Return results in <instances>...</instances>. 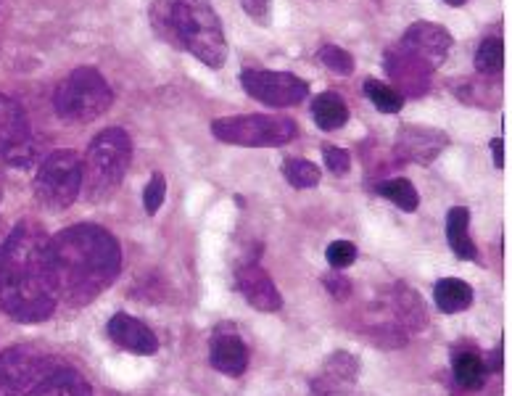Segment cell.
Instances as JSON below:
<instances>
[{
  "label": "cell",
  "mask_w": 512,
  "mask_h": 396,
  "mask_svg": "<svg viewBox=\"0 0 512 396\" xmlns=\"http://www.w3.org/2000/svg\"><path fill=\"white\" fill-rule=\"evenodd\" d=\"M59 304L51 238L35 222L8 233L0 254V309L19 323H43Z\"/></svg>",
  "instance_id": "1"
},
{
  "label": "cell",
  "mask_w": 512,
  "mask_h": 396,
  "mask_svg": "<svg viewBox=\"0 0 512 396\" xmlns=\"http://www.w3.org/2000/svg\"><path fill=\"white\" fill-rule=\"evenodd\" d=\"M51 259L59 299L72 307H88L119 278L122 249L109 230L98 225H72L51 238Z\"/></svg>",
  "instance_id": "2"
},
{
  "label": "cell",
  "mask_w": 512,
  "mask_h": 396,
  "mask_svg": "<svg viewBox=\"0 0 512 396\" xmlns=\"http://www.w3.org/2000/svg\"><path fill=\"white\" fill-rule=\"evenodd\" d=\"M151 22L169 45L188 51L209 69L225 64V30L209 0H156Z\"/></svg>",
  "instance_id": "3"
},
{
  "label": "cell",
  "mask_w": 512,
  "mask_h": 396,
  "mask_svg": "<svg viewBox=\"0 0 512 396\" xmlns=\"http://www.w3.org/2000/svg\"><path fill=\"white\" fill-rule=\"evenodd\" d=\"M132 162V140L125 130L109 127L98 132L82 159V196L106 201L117 193Z\"/></svg>",
  "instance_id": "4"
},
{
  "label": "cell",
  "mask_w": 512,
  "mask_h": 396,
  "mask_svg": "<svg viewBox=\"0 0 512 396\" xmlns=\"http://www.w3.org/2000/svg\"><path fill=\"white\" fill-rule=\"evenodd\" d=\"M111 101H114V93H111L109 82L103 80V74L93 66L74 69L53 96V106L59 111V117L72 125H88L98 119L109 109Z\"/></svg>",
  "instance_id": "5"
},
{
  "label": "cell",
  "mask_w": 512,
  "mask_h": 396,
  "mask_svg": "<svg viewBox=\"0 0 512 396\" xmlns=\"http://www.w3.org/2000/svg\"><path fill=\"white\" fill-rule=\"evenodd\" d=\"M212 132L230 146L278 148L296 138V122L283 114H241L214 119Z\"/></svg>",
  "instance_id": "6"
},
{
  "label": "cell",
  "mask_w": 512,
  "mask_h": 396,
  "mask_svg": "<svg viewBox=\"0 0 512 396\" xmlns=\"http://www.w3.org/2000/svg\"><path fill=\"white\" fill-rule=\"evenodd\" d=\"M82 191V159L77 151L64 148L45 156L35 177L37 204L48 212H64L77 201Z\"/></svg>",
  "instance_id": "7"
},
{
  "label": "cell",
  "mask_w": 512,
  "mask_h": 396,
  "mask_svg": "<svg viewBox=\"0 0 512 396\" xmlns=\"http://www.w3.org/2000/svg\"><path fill=\"white\" fill-rule=\"evenodd\" d=\"M241 85L251 98L272 109H288L307 98L309 85L291 72L272 69H243Z\"/></svg>",
  "instance_id": "8"
},
{
  "label": "cell",
  "mask_w": 512,
  "mask_h": 396,
  "mask_svg": "<svg viewBox=\"0 0 512 396\" xmlns=\"http://www.w3.org/2000/svg\"><path fill=\"white\" fill-rule=\"evenodd\" d=\"M0 159L11 167H30L35 162V143L30 138L27 114L14 98L0 93Z\"/></svg>",
  "instance_id": "9"
},
{
  "label": "cell",
  "mask_w": 512,
  "mask_h": 396,
  "mask_svg": "<svg viewBox=\"0 0 512 396\" xmlns=\"http://www.w3.org/2000/svg\"><path fill=\"white\" fill-rule=\"evenodd\" d=\"M43 357L32 346H11L0 354V396L27 394L37 381Z\"/></svg>",
  "instance_id": "10"
},
{
  "label": "cell",
  "mask_w": 512,
  "mask_h": 396,
  "mask_svg": "<svg viewBox=\"0 0 512 396\" xmlns=\"http://www.w3.org/2000/svg\"><path fill=\"white\" fill-rule=\"evenodd\" d=\"M402 48L412 53L415 59L423 61V64L431 66V69H436V66L447 61L449 51H452V35L441 24L415 22L410 30L404 32Z\"/></svg>",
  "instance_id": "11"
},
{
  "label": "cell",
  "mask_w": 512,
  "mask_h": 396,
  "mask_svg": "<svg viewBox=\"0 0 512 396\" xmlns=\"http://www.w3.org/2000/svg\"><path fill=\"white\" fill-rule=\"evenodd\" d=\"M359 378V360L349 352L330 354L322 373L312 383V396H362L354 383Z\"/></svg>",
  "instance_id": "12"
},
{
  "label": "cell",
  "mask_w": 512,
  "mask_h": 396,
  "mask_svg": "<svg viewBox=\"0 0 512 396\" xmlns=\"http://www.w3.org/2000/svg\"><path fill=\"white\" fill-rule=\"evenodd\" d=\"M106 333L119 349H125L138 357H151L159 352V338L146 323H140L138 317L127 315V312H117L106 325Z\"/></svg>",
  "instance_id": "13"
},
{
  "label": "cell",
  "mask_w": 512,
  "mask_h": 396,
  "mask_svg": "<svg viewBox=\"0 0 512 396\" xmlns=\"http://www.w3.org/2000/svg\"><path fill=\"white\" fill-rule=\"evenodd\" d=\"M449 138L444 130L407 125L396 135V154L417 164H431L447 148Z\"/></svg>",
  "instance_id": "14"
},
{
  "label": "cell",
  "mask_w": 512,
  "mask_h": 396,
  "mask_svg": "<svg viewBox=\"0 0 512 396\" xmlns=\"http://www.w3.org/2000/svg\"><path fill=\"white\" fill-rule=\"evenodd\" d=\"M235 280H238V291L243 294V299L249 301V307L259 309V312H278L283 307V296H280L275 280L259 264L241 267Z\"/></svg>",
  "instance_id": "15"
},
{
  "label": "cell",
  "mask_w": 512,
  "mask_h": 396,
  "mask_svg": "<svg viewBox=\"0 0 512 396\" xmlns=\"http://www.w3.org/2000/svg\"><path fill=\"white\" fill-rule=\"evenodd\" d=\"M209 360H212V365L217 367L222 375L238 378V375L246 373V367H249V349L243 344V338L235 333V328L222 325V328L214 330Z\"/></svg>",
  "instance_id": "16"
},
{
  "label": "cell",
  "mask_w": 512,
  "mask_h": 396,
  "mask_svg": "<svg viewBox=\"0 0 512 396\" xmlns=\"http://www.w3.org/2000/svg\"><path fill=\"white\" fill-rule=\"evenodd\" d=\"M386 72L396 82L399 93H410V96H425L428 90V77H431V66L415 59L412 53L391 51L386 56Z\"/></svg>",
  "instance_id": "17"
},
{
  "label": "cell",
  "mask_w": 512,
  "mask_h": 396,
  "mask_svg": "<svg viewBox=\"0 0 512 396\" xmlns=\"http://www.w3.org/2000/svg\"><path fill=\"white\" fill-rule=\"evenodd\" d=\"M22 396H93V389H90L85 375L72 370V367H61V370H53L45 378H40Z\"/></svg>",
  "instance_id": "18"
},
{
  "label": "cell",
  "mask_w": 512,
  "mask_h": 396,
  "mask_svg": "<svg viewBox=\"0 0 512 396\" xmlns=\"http://www.w3.org/2000/svg\"><path fill=\"white\" fill-rule=\"evenodd\" d=\"M447 241L452 251L465 262H476L478 249L470 235V212L465 206H454L447 214Z\"/></svg>",
  "instance_id": "19"
},
{
  "label": "cell",
  "mask_w": 512,
  "mask_h": 396,
  "mask_svg": "<svg viewBox=\"0 0 512 396\" xmlns=\"http://www.w3.org/2000/svg\"><path fill=\"white\" fill-rule=\"evenodd\" d=\"M476 294H473V288L460 278H441L433 288V301H436V307L444 312V315H457V312H465L470 309Z\"/></svg>",
  "instance_id": "20"
},
{
  "label": "cell",
  "mask_w": 512,
  "mask_h": 396,
  "mask_svg": "<svg viewBox=\"0 0 512 396\" xmlns=\"http://www.w3.org/2000/svg\"><path fill=\"white\" fill-rule=\"evenodd\" d=\"M312 119L320 130H338V127L346 125L349 119V106L344 103V98L333 93V90H325L312 103Z\"/></svg>",
  "instance_id": "21"
},
{
  "label": "cell",
  "mask_w": 512,
  "mask_h": 396,
  "mask_svg": "<svg viewBox=\"0 0 512 396\" xmlns=\"http://www.w3.org/2000/svg\"><path fill=\"white\" fill-rule=\"evenodd\" d=\"M452 370L457 386L465 391H478L483 389V383H486V365H483L481 354L473 352V349H465V352L454 354Z\"/></svg>",
  "instance_id": "22"
},
{
  "label": "cell",
  "mask_w": 512,
  "mask_h": 396,
  "mask_svg": "<svg viewBox=\"0 0 512 396\" xmlns=\"http://www.w3.org/2000/svg\"><path fill=\"white\" fill-rule=\"evenodd\" d=\"M375 191L381 193L386 201H391L394 206H399L402 212H417V206H420V196H417L415 185L410 180H404V177H394V180H386L381 183Z\"/></svg>",
  "instance_id": "23"
},
{
  "label": "cell",
  "mask_w": 512,
  "mask_h": 396,
  "mask_svg": "<svg viewBox=\"0 0 512 396\" xmlns=\"http://www.w3.org/2000/svg\"><path fill=\"white\" fill-rule=\"evenodd\" d=\"M476 72L481 74H499L505 69V40L499 37H486L476 51Z\"/></svg>",
  "instance_id": "24"
},
{
  "label": "cell",
  "mask_w": 512,
  "mask_h": 396,
  "mask_svg": "<svg viewBox=\"0 0 512 396\" xmlns=\"http://www.w3.org/2000/svg\"><path fill=\"white\" fill-rule=\"evenodd\" d=\"M365 96L370 98L375 109L383 111V114H399L404 106V96L396 88L386 85L381 80H367L365 82Z\"/></svg>",
  "instance_id": "25"
},
{
  "label": "cell",
  "mask_w": 512,
  "mask_h": 396,
  "mask_svg": "<svg viewBox=\"0 0 512 396\" xmlns=\"http://www.w3.org/2000/svg\"><path fill=\"white\" fill-rule=\"evenodd\" d=\"M283 175H286L288 185L301 188V191L320 185V167L307 162V159H286V162H283Z\"/></svg>",
  "instance_id": "26"
},
{
  "label": "cell",
  "mask_w": 512,
  "mask_h": 396,
  "mask_svg": "<svg viewBox=\"0 0 512 396\" xmlns=\"http://www.w3.org/2000/svg\"><path fill=\"white\" fill-rule=\"evenodd\" d=\"M320 61L328 66L330 72L336 74H352L354 72V59L352 53L344 51V48H338V45H325L320 51Z\"/></svg>",
  "instance_id": "27"
},
{
  "label": "cell",
  "mask_w": 512,
  "mask_h": 396,
  "mask_svg": "<svg viewBox=\"0 0 512 396\" xmlns=\"http://www.w3.org/2000/svg\"><path fill=\"white\" fill-rule=\"evenodd\" d=\"M325 259L333 270H346L357 262V246L352 241H333L325 249Z\"/></svg>",
  "instance_id": "28"
},
{
  "label": "cell",
  "mask_w": 512,
  "mask_h": 396,
  "mask_svg": "<svg viewBox=\"0 0 512 396\" xmlns=\"http://www.w3.org/2000/svg\"><path fill=\"white\" fill-rule=\"evenodd\" d=\"M164 198H167V180H164L161 172H154L146 188H143V206H146V212L151 214V217L159 212L161 204H164Z\"/></svg>",
  "instance_id": "29"
},
{
  "label": "cell",
  "mask_w": 512,
  "mask_h": 396,
  "mask_svg": "<svg viewBox=\"0 0 512 396\" xmlns=\"http://www.w3.org/2000/svg\"><path fill=\"white\" fill-rule=\"evenodd\" d=\"M322 156H325V167H328L333 175H349V169H352V154H349L346 148L325 146L322 148Z\"/></svg>",
  "instance_id": "30"
},
{
  "label": "cell",
  "mask_w": 512,
  "mask_h": 396,
  "mask_svg": "<svg viewBox=\"0 0 512 396\" xmlns=\"http://www.w3.org/2000/svg\"><path fill=\"white\" fill-rule=\"evenodd\" d=\"M243 11L256 19V22H267V16H270V6L272 0H241Z\"/></svg>",
  "instance_id": "31"
},
{
  "label": "cell",
  "mask_w": 512,
  "mask_h": 396,
  "mask_svg": "<svg viewBox=\"0 0 512 396\" xmlns=\"http://www.w3.org/2000/svg\"><path fill=\"white\" fill-rule=\"evenodd\" d=\"M325 286H328V291L336 296V299H346V296L352 294V283H349L344 275H328V278H325Z\"/></svg>",
  "instance_id": "32"
},
{
  "label": "cell",
  "mask_w": 512,
  "mask_h": 396,
  "mask_svg": "<svg viewBox=\"0 0 512 396\" xmlns=\"http://www.w3.org/2000/svg\"><path fill=\"white\" fill-rule=\"evenodd\" d=\"M491 154H494V167H497V169L505 167V162H507V156H505V140H502V138H494V140H491Z\"/></svg>",
  "instance_id": "33"
},
{
  "label": "cell",
  "mask_w": 512,
  "mask_h": 396,
  "mask_svg": "<svg viewBox=\"0 0 512 396\" xmlns=\"http://www.w3.org/2000/svg\"><path fill=\"white\" fill-rule=\"evenodd\" d=\"M483 365H486V370H502V346H497V349L491 352L489 362L483 360Z\"/></svg>",
  "instance_id": "34"
},
{
  "label": "cell",
  "mask_w": 512,
  "mask_h": 396,
  "mask_svg": "<svg viewBox=\"0 0 512 396\" xmlns=\"http://www.w3.org/2000/svg\"><path fill=\"white\" fill-rule=\"evenodd\" d=\"M8 233H11V230H8L6 225L0 222V254H3V246H6V241H8Z\"/></svg>",
  "instance_id": "35"
},
{
  "label": "cell",
  "mask_w": 512,
  "mask_h": 396,
  "mask_svg": "<svg viewBox=\"0 0 512 396\" xmlns=\"http://www.w3.org/2000/svg\"><path fill=\"white\" fill-rule=\"evenodd\" d=\"M449 6H462V3H465V0H447Z\"/></svg>",
  "instance_id": "36"
},
{
  "label": "cell",
  "mask_w": 512,
  "mask_h": 396,
  "mask_svg": "<svg viewBox=\"0 0 512 396\" xmlns=\"http://www.w3.org/2000/svg\"><path fill=\"white\" fill-rule=\"evenodd\" d=\"M0 196H3V188H0Z\"/></svg>",
  "instance_id": "37"
}]
</instances>
